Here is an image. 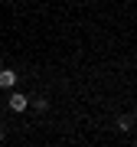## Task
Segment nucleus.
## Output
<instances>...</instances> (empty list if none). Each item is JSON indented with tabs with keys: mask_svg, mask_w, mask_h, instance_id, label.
Wrapping results in <instances>:
<instances>
[{
	"mask_svg": "<svg viewBox=\"0 0 137 147\" xmlns=\"http://www.w3.org/2000/svg\"><path fill=\"white\" fill-rule=\"evenodd\" d=\"M114 124H118V131H121V134H127V131L137 124V118H134V115H118V121H114Z\"/></svg>",
	"mask_w": 137,
	"mask_h": 147,
	"instance_id": "nucleus-3",
	"label": "nucleus"
},
{
	"mask_svg": "<svg viewBox=\"0 0 137 147\" xmlns=\"http://www.w3.org/2000/svg\"><path fill=\"white\" fill-rule=\"evenodd\" d=\"M16 82H20V72L16 69H0V88H16Z\"/></svg>",
	"mask_w": 137,
	"mask_h": 147,
	"instance_id": "nucleus-2",
	"label": "nucleus"
},
{
	"mask_svg": "<svg viewBox=\"0 0 137 147\" xmlns=\"http://www.w3.org/2000/svg\"><path fill=\"white\" fill-rule=\"evenodd\" d=\"M134 118H137V111H134Z\"/></svg>",
	"mask_w": 137,
	"mask_h": 147,
	"instance_id": "nucleus-6",
	"label": "nucleus"
},
{
	"mask_svg": "<svg viewBox=\"0 0 137 147\" xmlns=\"http://www.w3.org/2000/svg\"><path fill=\"white\" fill-rule=\"evenodd\" d=\"M7 108H10L13 115H23V111L30 108V95H23V92L10 88V95H7Z\"/></svg>",
	"mask_w": 137,
	"mask_h": 147,
	"instance_id": "nucleus-1",
	"label": "nucleus"
},
{
	"mask_svg": "<svg viewBox=\"0 0 137 147\" xmlns=\"http://www.w3.org/2000/svg\"><path fill=\"white\" fill-rule=\"evenodd\" d=\"M30 108L42 115V111H49V98H42V95H30Z\"/></svg>",
	"mask_w": 137,
	"mask_h": 147,
	"instance_id": "nucleus-4",
	"label": "nucleus"
},
{
	"mask_svg": "<svg viewBox=\"0 0 137 147\" xmlns=\"http://www.w3.org/2000/svg\"><path fill=\"white\" fill-rule=\"evenodd\" d=\"M7 141V131H3V127H0V144H3Z\"/></svg>",
	"mask_w": 137,
	"mask_h": 147,
	"instance_id": "nucleus-5",
	"label": "nucleus"
}]
</instances>
